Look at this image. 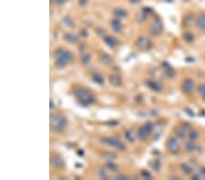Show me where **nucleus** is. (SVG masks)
<instances>
[{
  "mask_svg": "<svg viewBox=\"0 0 205 180\" xmlns=\"http://www.w3.org/2000/svg\"><path fill=\"white\" fill-rule=\"evenodd\" d=\"M73 94L77 97L79 103L83 107H88L89 105L93 104L96 99L95 96L89 90L80 86H78L74 88Z\"/></svg>",
  "mask_w": 205,
  "mask_h": 180,
  "instance_id": "obj_1",
  "label": "nucleus"
},
{
  "mask_svg": "<svg viewBox=\"0 0 205 180\" xmlns=\"http://www.w3.org/2000/svg\"><path fill=\"white\" fill-rule=\"evenodd\" d=\"M54 58L56 59V67L64 68L67 65H68L74 58V55L71 51L59 47L54 51Z\"/></svg>",
  "mask_w": 205,
  "mask_h": 180,
  "instance_id": "obj_2",
  "label": "nucleus"
},
{
  "mask_svg": "<svg viewBox=\"0 0 205 180\" xmlns=\"http://www.w3.org/2000/svg\"><path fill=\"white\" fill-rule=\"evenodd\" d=\"M50 129L53 132L60 133L62 132L67 125V120L66 118L60 115L59 113H54L50 115Z\"/></svg>",
  "mask_w": 205,
  "mask_h": 180,
  "instance_id": "obj_3",
  "label": "nucleus"
},
{
  "mask_svg": "<svg viewBox=\"0 0 205 180\" xmlns=\"http://www.w3.org/2000/svg\"><path fill=\"white\" fill-rule=\"evenodd\" d=\"M100 141L104 145L115 148L120 151H124L126 149V146L124 145V143L117 137H102V138H100Z\"/></svg>",
  "mask_w": 205,
  "mask_h": 180,
  "instance_id": "obj_4",
  "label": "nucleus"
},
{
  "mask_svg": "<svg viewBox=\"0 0 205 180\" xmlns=\"http://www.w3.org/2000/svg\"><path fill=\"white\" fill-rule=\"evenodd\" d=\"M136 46L140 49L147 51V50H149L151 48L152 43H151V41L149 38H147L145 36H140L136 40Z\"/></svg>",
  "mask_w": 205,
  "mask_h": 180,
  "instance_id": "obj_5",
  "label": "nucleus"
},
{
  "mask_svg": "<svg viewBox=\"0 0 205 180\" xmlns=\"http://www.w3.org/2000/svg\"><path fill=\"white\" fill-rule=\"evenodd\" d=\"M150 32L153 34V35H160L161 34L162 30H163V25L161 23V21L159 19V18H154L151 23H150Z\"/></svg>",
  "mask_w": 205,
  "mask_h": 180,
  "instance_id": "obj_6",
  "label": "nucleus"
},
{
  "mask_svg": "<svg viewBox=\"0 0 205 180\" xmlns=\"http://www.w3.org/2000/svg\"><path fill=\"white\" fill-rule=\"evenodd\" d=\"M167 148L172 154H177L180 150V143L175 137H170L166 143Z\"/></svg>",
  "mask_w": 205,
  "mask_h": 180,
  "instance_id": "obj_7",
  "label": "nucleus"
},
{
  "mask_svg": "<svg viewBox=\"0 0 205 180\" xmlns=\"http://www.w3.org/2000/svg\"><path fill=\"white\" fill-rule=\"evenodd\" d=\"M182 91L184 94L186 95H191L193 93L194 89V83L191 79L190 78H186L183 82H182Z\"/></svg>",
  "mask_w": 205,
  "mask_h": 180,
  "instance_id": "obj_8",
  "label": "nucleus"
},
{
  "mask_svg": "<svg viewBox=\"0 0 205 180\" xmlns=\"http://www.w3.org/2000/svg\"><path fill=\"white\" fill-rule=\"evenodd\" d=\"M50 164L52 167H54L55 168H58V169L64 167V161L58 155H53L50 157Z\"/></svg>",
  "mask_w": 205,
  "mask_h": 180,
  "instance_id": "obj_9",
  "label": "nucleus"
},
{
  "mask_svg": "<svg viewBox=\"0 0 205 180\" xmlns=\"http://www.w3.org/2000/svg\"><path fill=\"white\" fill-rule=\"evenodd\" d=\"M149 134H150V131L145 126H141V128H139V130H138V132H137V137H138V138H139L140 140L145 141L147 138L149 137Z\"/></svg>",
  "mask_w": 205,
  "mask_h": 180,
  "instance_id": "obj_10",
  "label": "nucleus"
},
{
  "mask_svg": "<svg viewBox=\"0 0 205 180\" xmlns=\"http://www.w3.org/2000/svg\"><path fill=\"white\" fill-rule=\"evenodd\" d=\"M109 80H110V83L113 87H120L122 85V80H121L120 77L116 74H111L109 77Z\"/></svg>",
  "mask_w": 205,
  "mask_h": 180,
  "instance_id": "obj_11",
  "label": "nucleus"
},
{
  "mask_svg": "<svg viewBox=\"0 0 205 180\" xmlns=\"http://www.w3.org/2000/svg\"><path fill=\"white\" fill-rule=\"evenodd\" d=\"M146 84L150 89L155 91V92H161L162 90V86L155 80H149V81H147Z\"/></svg>",
  "mask_w": 205,
  "mask_h": 180,
  "instance_id": "obj_12",
  "label": "nucleus"
},
{
  "mask_svg": "<svg viewBox=\"0 0 205 180\" xmlns=\"http://www.w3.org/2000/svg\"><path fill=\"white\" fill-rule=\"evenodd\" d=\"M196 27L198 29L205 31V14L202 13L198 16L196 19Z\"/></svg>",
  "mask_w": 205,
  "mask_h": 180,
  "instance_id": "obj_13",
  "label": "nucleus"
},
{
  "mask_svg": "<svg viewBox=\"0 0 205 180\" xmlns=\"http://www.w3.org/2000/svg\"><path fill=\"white\" fill-rule=\"evenodd\" d=\"M64 40L68 42V43H76L78 40H79V37L78 36L75 34V33H72V32H67L65 35H64Z\"/></svg>",
  "mask_w": 205,
  "mask_h": 180,
  "instance_id": "obj_14",
  "label": "nucleus"
},
{
  "mask_svg": "<svg viewBox=\"0 0 205 180\" xmlns=\"http://www.w3.org/2000/svg\"><path fill=\"white\" fill-rule=\"evenodd\" d=\"M113 16L118 18V19H122V18H125L127 16H128V13L125 9L123 8H115L113 10Z\"/></svg>",
  "mask_w": 205,
  "mask_h": 180,
  "instance_id": "obj_15",
  "label": "nucleus"
},
{
  "mask_svg": "<svg viewBox=\"0 0 205 180\" xmlns=\"http://www.w3.org/2000/svg\"><path fill=\"white\" fill-rule=\"evenodd\" d=\"M99 60H100V62H101L103 65H105V66H110V65H111L112 62H113L112 58H111L110 55L106 54V53H102V54L100 55Z\"/></svg>",
  "mask_w": 205,
  "mask_h": 180,
  "instance_id": "obj_16",
  "label": "nucleus"
},
{
  "mask_svg": "<svg viewBox=\"0 0 205 180\" xmlns=\"http://www.w3.org/2000/svg\"><path fill=\"white\" fill-rule=\"evenodd\" d=\"M104 42L110 48H114L116 47V45H117L116 39L113 36H104Z\"/></svg>",
  "mask_w": 205,
  "mask_h": 180,
  "instance_id": "obj_17",
  "label": "nucleus"
},
{
  "mask_svg": "<svg viewBox=\"0 0 205 180\" xmlns=\"http://www.w3.org/2000/svg\"><path fill=\"white\" fill-rule=\"evenodd\" d=\"M111 28L114 32L118 33L122 29V24L120 22V20L118 18H115L111 21Z\"/></svg>",
  "mask_w": 205,
  "mask_h": 180,
  "instance_id": "obj_18",
  "label": "nucleus"
},
{
  "mask_svg": "<svg viewBox=\"0 0 205 180\" xmlns=\"http://www.w3.org/2000/svg\"><path fill=\"white\" fill-rule=\"evenodd\" d=\"M165 66V69H164V72H165V75L169 77V78H172L174 77L175 76V71L172 67H171L168 64H164L163 65Z\"/></svg>",
  "mask_w": 205,
  "mask_h": 180,
  "instance_id": "obj_19",
  "label": "nucleus"
},
{
  "mask_svg": "<svg viewBox=\"0 0 205 180\" xmlns=\"http://www.w3.org/2000/svg\"><path fill=\"white\" fill-rule=\"evenodd\" d=\"M147 17H148V14H147L145 11H143V10L139 11V12L136 14V19H137L138 22H141V23L146 21Z\"/></svg>",
  "mask_w": 205,
  "mask_h": 180,
  "instance_id": "obj_20",
  "label": "nucleus"
},
{
  "mask_svg": "<svg viewBox=\"0 0 205 180\" xmlns=\"http://www.w3.org/2000/svg\"><path fill=\"white\" fill-rule=\"evenodd\" d=\"M195 149H196V145H195V143L192 140L187 141L185 143V150L187 152L191 153V152H193Z\"/></svg>",
  "mask_w": 205,
  "mask_h": 180,
  "instance_id": "obj_21",
  "label": "nucleus"
},
{
  "mask_svg": "<svg viewBox=\"0 0 205 180\" xmlns=\"http://www.w3.org/2000/svg\"><path fill=\"white\" fill-rule=\"evenodd\" d=\"M62 22H63V24H64L66 27H68V28H73V27L75 26V23H74L73 19H71L69 17H63Z\"/></svg>",
  "mask_w": 205,
  "mask_h": 180,
  "instance_id": "obj_22",
  "label": "nucleus"
},
{
  "mask_svg": "<svg viewBox=\"0 0 205 180\" xmlns=\"http://www.w3.org/2000/svg\"><path fill=\"white\" fill-rule=\"evenodd\" d=\"M180 170L184 173V174H186V175H189V174H191V171H192V169H191V167L188 165V164H185V163H183V164H180Z\"/></svg>",
  "mask_w": 205,
  "mask_h": 180,
  "instance_id": "obj_23",
  "label": "nucleus"
},
{
  "mask_svg": "<svg viewBox=\"0 0 205 180\" xmlns=\"http://www.w3.org/2000/svg\"><path fill=\"white\" fill-rule=\"evenodd\" d=\"M92 79H93V81H94L95 83H97L98 85H103V83H104V78H103V77H102L101 75H99V74H95V75H93Z\"/></svg>",
  "mask_w": 205,
  "mask_h": 180,
  "instance_id": "obj_24",
  "label": "nucleus"
},
{
  "mask_svg": "<svg viewBox=\"0 0 205 180\" xmlns=\"http://www.w3.org/2000/svg\"><path fill=\"white\" fill-rule=\"evenodd\" d=\"M183 39L187 42V43H191L194 40V36L192 33L191 32H185L183 34Z\"/></svg>",
  "mask_w": 205,
  "mask_h": 180,
  "instance_id": "obj_25",
  "label": "nucleus"
},
{
  "mask_svg": "<svg viewBox=\"0 0 205 180\" xmlns=\"http://www.w3.org/2000/svg\"><path fill=\"white\" fill-rule=\"evenodd\" d=\"M90 60H91V55L88 54V53L83 54V55H81V57H80V62H81L83 65L88 64V63L90 62Z\"/></svg>",
  "mask_w": 205,
  "mask_h": 180,
  "instance_id": "obj_26",
  "label": "nucleus"
},
{
  "mask_svg": "<svg viewBox=\"0 0 205 180\" xmlns=\"http://www.w3.org/2000/svg\"><path fill=\"white\" fill-rule=\"evenodd\" d=\"M125 137L130 141V142H133L134 141V139H135V137H134V133H133V131L132 130H127L126 132H125Z\"/></svg>",
  "mask_w": 205,
  "mask_h": 180,
  "instance_id": "obj_27",
  "label": "nucleus"
},
{
  "mask_svg": "<svg viewBox=\"0 0 205 180\" xmlns=\"http://www.w3.org/2000/svg\"><path fill=\"white\" fill-rule=\"evenodd\" d=\"M98 175L101 179H109V175L104 170V168H99L98 169Z\"/></svg>",
  "mask_w": 205,
  "mask_h": 180,
  "instance_id": "obj_28",
  "label": "nucleus"
},
{
  "mask_svg": "<svg viewBox=\"0 0 205 180\" xmlns=\"http://www.w3.org/2000/svg\"><path fill=\"white\" fill-rule=\"evenodd\" d=\"M176 136H177V137H179L180 139H183L185 137V129L181 128V127L178 128L176 130Z\"/></svg>",
  "mask_w": 205,
  "mask_h": 180,
  "instance_id": "obj_29",
  "label": "nucleus"
},
{
  "mask_svg": "<svg viewBox=\"0 0 205 180\" xmlns=\"http://www.w3.org/2000/svg\"><path fill=\"white\" fill-rule=\"evenodd\" d=\"M192 18H193L192 15H188V16H186L185 18H184V25L187 26V27L191 26V23H192Z\"/></svg>",
  "mask_w": 205,
  "mask_h": 180,
  "instance_id": "obj_30",
  "label": "nucleus"
},
{
  "mask_svg": "<svg viewBox=\"0 0 205 180\" xmlns=\"http://www.w3.org/2000/svg\"><path fill=\"white\" fill-rule=\"evenodd\" d=\"M198 91H199L200 95L202 96V97L203 98V101L205 102V84L200 85V87L198 88Z\"/></svg>",
  "mask_w": 205,
  "mask_h": 180,
  "instance_id": "obj_31",
  "label": "nucleus"
},
{
  "mask_svg": "<svg viewBox=\"0 0 205 180\" xmlns=\"http://www.w3.org/2000/svg\"><path fill=\"white\" fill-rule=\"evenodd\" d=\"M106 167H107L109 169H110L111 171H117L118 170L117 165H115V164L112 163V162H108V163L106 164Z\"/></svg>",
  "mask_w": 205,
  "mask_h": 180,
  "instance_id": "obj_32",
  "label": "nucleus"
},
{
  "mask_svg": "<svg viewBox=\"0 0 205 180\" xmlns=\"http://www.w3.org/2000/svg\"><path fill=\"white\" fill-rule=\"evenodd\" d=\"M189 137H190V139H191V140L194 141V140H196V139L199 137V134H198L196 131H191V132L190 133Z\"/></svg>",
  "mask_w": 205,
  "mask_h": 180,
  "instance_id": "obj_33",
  "label": "nucleus"
},
{
  "mask_svg": "<svg viewBox=\"0 0 205 180\" xmlns=\"http://www.w3.org/2000/svg\"><path fill=\"white\" fill-rule=\"evenodd\" d=\"M103 157L106 158V159H110V160H111V159L116 158V155L113 154V153H105V154L103 155Z\"/></svg>",
  "mask_w": 205,
  "mask_h": 180,
  "instance_id": "obj_34",
  "label": "nucleus"
},
{
  "mask_svg": "<svg viewBox=\"0 0 205 180\" xmlns=\"http://www.w3.org/2000/svg\"><path fill=\"white\" fill-rule=\"evenodd\" d=\"M152 168L155 170V171H159L160 168H161V163L158 161V160H155L153 165H152Z\"/></svg>",
  "mask_w": 205,
  "mask_h": 180,
  "instance_id": "obj_35",
  "label": "nucleus"
},
{
  "mask_svg": "<svg viewBox=\"0 0 205 180\" xmlns=\"http://www.w3.org/2000/svg\"><path fill=\"white\" fill-rule=\"evenodd\" d=\"M141 176H142V178H144L145 179H151V175L146 171V170H143L142 172H141Z\"/></svg>",
  "mask_w": 205,
  "mask_h": 180,
  "instance_id": "obj_36",
  "label": "nucleus"
},
{
  "mask_svg": "<svg viewBox=\"0 0 205 180\" xmlns=\"http://www.w3.org/2000/svg\"><path fill=\"white\" fill-rule=\"evenodd\" d=\"M144 126H146L147 128H148V129H149V130L150 132H151V131L153 130V128H154V125H153V124H152L151 122H147V123L145 124V125H144Z\"/></svg>",
  "mask_w": 205,
  "mask_h": 180,
  "instance_id": "obj_37",
  "label": "nucleus"
},
{
  "mask_svg": "<svg viewBox=\"0 0 205 180\" xmlns=\"http://www.w3.org/2000/svg\"><path fill=\"white\" fill-rule=\"evenodd\" d=\"M116 179H119V180H125V179H128L129 178L126 176V175H122V174H118L116 176V178H115Z\"/></svg>",
  "mask_w": 205,
  "mask_h": 180,
  "instance_id": "obj_38",
  "label": "nucleus"
},
{
  "mask_svg": "<svg viewBox=\"0 0 205 180\" xmlns=\"http://www.w3.org/2000/svg\"><path fill=\"white\" fill-rule=\"evenodd\" d=\"M79 1V4L81 6H86L88 4V1L89 0H78Z\"/></svg>",
  "mask_w": 205,
  "mask_h": 180,
  "instance_id": "obj_39",
  "label": "nucleus"
},
{
  "mask_svg": "<svg viewBox=\"0 0 205 180\" xmlns=\"http://www.w3.org/2000/svg\"><path fill=\"white\" fill-rule=\"evenodd\" d=\"M80 36H83V37H87L88 36V31L86 29H81L80 30Z\"/></svg>",
  "mask_w": 205,
  "mask_h": 180,
  "instance_id": "obj_40",
  "label": "nucleus"
},
{
  "mask_svg": "<svg viewBox=\"0 0 205 180\" xmlns=\"http://www.w3.org/2000/svg\"><path fill=\"white\" fill-rule=\"evenodd\" d=\"M96 32H97L98 35H99V36H104V34H105V30L102 29L101 28H98V29L96 30Z\"/></svg>",
  "mask_w": 205,
  "mask_h": 180,
  "instance_id": "obj_41",
  "label": "nucleus"
},
{
  "mask_svg": "<svg viewBox=\"0 0 205 180\" xmlns=\"http://www.w3.org/2000/svg\"><path fill=\"white\" fill-rule=\"evenodd\" d=\"M55 1H56V3L59 4V5H63V4L67 3L68 0H55Z\"/></svg>",
  "mask_w": 205,
  "mask_h": 180,
  "instance_id": "obj_42",
  "label": "nucleus"
},
{
  "mask_svg": "<svg viewBox=\"0 0 205 180\" xmlns=\"http://www.w3.org/2000/svg\"><path fill=\"white\" fill-rule=\"evenodd\" d=\"M49 105H50V107H50L51 109L55 107V105H54V103H53V101H52V100H50V101H49Z\"/></svg>",
  "mask_w": 205,
  "mask_h": 180,
  "instance_id": "obj_43",
  "label": "nucleus"
},
{
  "mask_svg": "<svg viewBox=\"0 0 205 180\" xmlns=\"http://www.w3.org/2000/svg\"><path fill=\"white\" fill-rule=\"evenodd\" d=\"M141 0H130V2L131 3V4H137V3H139V2H141Z\"/></svg>",
  "mask_w": 205,
  "mask_h": 180,
  "instance_id": "obj_44",
  "label": "nucleus"
},
{
  "mask_svg": "<svg viewBox=\"0 0 205 180\" xmlns=\"http://www.w3.org/2000/svg\"><path fill=\"white\" fill-rule=\"evenodd\" d=\"M202 172H203V175L205 177V168H203V169L202 170Z\"/></svg>",
  "mask_w": 205,
  "mask_h": 180,
  "instance_id": "obj_45",
  "label": "nucleus"
}]
</instances>
